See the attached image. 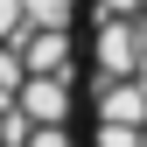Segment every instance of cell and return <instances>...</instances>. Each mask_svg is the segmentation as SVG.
I'll use <instances>...</instances> for the list:
<instances>
[{
    "label": "cell",
    "mask_w": 147,
    "mask_h": 147,
    "mask_svg": "<svg viewBox=\"0 0 147 147\" xmlns=\"http://www.w3.org/2000/svg\"><path fill=\"white\" fill-rule=\"evenodd\" d=\"M98 77H105V84H126V77H140L133 21H98Z\"/></svg>",
    "instance_id": "obj_3"
},
{
    "label": "cell",
    "mask_w": 147,
    "mask_h": 147,
    "mask_svg": "<svg viewBox=\"0 0 147 147\" xmlns=\"http://www.w3.org/2000/svg\"><path fill=\"white\" fill-rule=\"evenodd\" d=\"M70 14H77V0H21L28 28H70Z\"/></svg>",
    "instance_id": "obj_5"
},
{
    "label": "cell",
    "mask_w": 147,
    "mask_h": 147,
    "mask_svg": "<svg viewBox=\"0 0 147 147\" xmlns=\"http://www.w3.org/2000/svg\"><path fill=\"white\" fill-rule=\"evenodd\" d=\"M98 147H140V133H133V126H105V119H98Z\"/></svg>",
    "instance_id": "obj_7"
},
{
    "label": "cell",
    "mask_w": 147,
    "mask_h": 147,
    "mask_svg": "<svg viewBox=\"0 0 147 147\" xmlns=\"http://www.w3.org/2000/svg\"><path fill=\"white\" fill-rule=\"evenodd\" d=\"M14 56H21V77H70V28H28Z\"/></svg>",
    "instance_id": "obj_2"
},
{
    "label": "cell",
    "mask_w": 147,
    "mask_h": 147,
    "mask_svg": "<svg viewBox=\"0 0 147 147\" xmlns=\"http://www.w3.org/2000/svg\"><path fill=\"white\" fill-rule=\"evenodd\" d=\"M21 147H77V140H70V126H28Z\"/></svg>",
    "instance_id": "obj_6"
},
{
    "label": "cell",
    "mask_w": 147,
    "mask_h": 147,
    "mask_svg": "<svg viewBox=\"0 0 147 147\" xmlns=\"http://www.w3.org/2000/svg\"><path fill=\"white\" fill-rule=\"evenodd\" d=\"M14 112H21L28 126H70V112H77L70 77H21V91H14Z\"/></svg>",
    "instance_id": "obj_1"
},
{
    "label": "cell",
    "mask_w": 147,
    "mask_h": 147,
    "mask_svg": "<svg viewBox=\"0 0 147 147\" xmlns=\"http://www.w3.org/2000/svg\"><path fill=\"white\" fill-rule=\"evenodd\" d=\"M98 119L140 133V126H147V84H133V77H126V84H105L98 77Z\"/></svg>",
    "instance_id": "obj_4"
},
{
    "label": "cell",
    "mask_w": 147,
    "mask_h": 147,
    "mask_svg": "<svg viewBox=\"0 0 147 147\" xmlns=\"http://www.w3.org/2000/svg\"><path fill=\"white\" fill-rule=\"evenodd\" d=\"M140 0H98V21H133Z\"/></svg>",
    "instance_id": "obj_8"
}]
</instances>
